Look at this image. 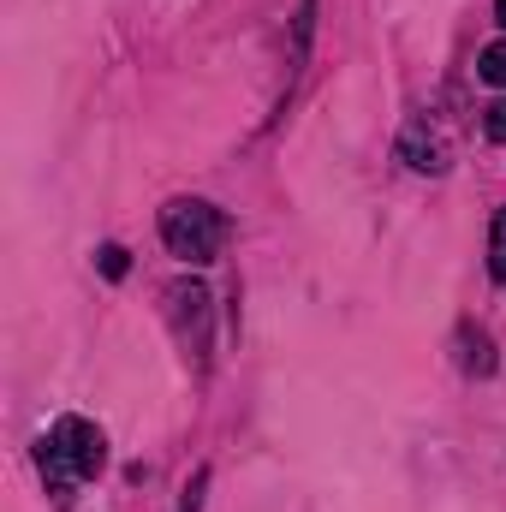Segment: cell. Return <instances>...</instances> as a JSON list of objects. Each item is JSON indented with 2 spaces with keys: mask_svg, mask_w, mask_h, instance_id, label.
Returning a JSON list of instances; mask_svg holds the SVG:
<instances>
[{
  "mask_svg": "<svg viewBox=\"0 0 506 512\" xmlns=\"http://www.w3.org/2000/svg\"><path fill=\"white\" fill-rule=\"evenodd\" d=\"M495 18H501V24H506V0H501V6H495Z\"/></svg>",
  "mask_w": 506,
  "mask_h": 512,
  "instance_id": "cell-11",
  "label": "cell"
},
{
  "mask_svg": "<svg viewBox=\"0 0 506 512\" xmlns=\"http://www.w3.org/2000/svg\"><path fill=\"white\" fill-rule=\"evenodd\" d=\"M477 72H483L489 84H501V90H506V42H489V48L477 54Z\"/></svg>",
  "mask_w": 506,
  "mask_h": 512,
  "instance_id": "cell-7",
  "label": "cell"
},
{
  "mask_svg": "<svg viewBox=\"0 0 506 512\" xmlns=\"http://www.w3.org/2000/svg\"><path fill=\"white\" fill-rule=\"evenodd\" d=\"M36 465H42V477H48V495L66 501L78 483H90V477L108 465V441H102L96 423H84V417H60V423L42 435Z\"/></svg>",
  "mask_w": 506,
  "mask_h": 512,
  "instance_id": "cell-1",
  "label": "cell"
},
{
  "mask_svg": "<svg viewBox=\"0 0 506 512\" xmlns=\"http://www.w3.org/2000/svg\"><path fill=\"white\" fill-rule=\"evenodd\" d=\"M167 304H173V316H179L185 346L203 358V352H209V334H203V322H209V292H203L197 280H179V286H167Z\"/></svg>",
  "mask_w": 506,
  "mask_h": 512,
  "instance_id": "cell-3",
  "label": "cell"
},
{
  "mask_svg": "<svg viewBox=\"0 0 506 512\" xmlns=\"http://www.w3.org/2000/svg\"><path fill=\"white\" fill-rule=\"evenodd\" d=\"M459 364L471 376H495V346H489L483 328H459Z\"/></svg>",
  "mask_w": 506,
  "mask_h": 512,
  "instance_id": "cell-5",
  "label": "cell"
},
{
  "mask_svg": "<svg viewBox=\"0 0 506 512\" xmlns=\"http://www.w3.org/2000/svg\"><path fill=\"white\" fill-rule=\"evenodd\" d=\"M96 262H102V274H108V280H120V274H126V251H120V245H102Z\"/></svg>",
  "mask_w": 506,
  "mask_h": 512,
  "instance_id": "cell-9",
  "label": "cell"
},
{
  "mask_svg": "<svg viewBox=\"0 0 506 512\" xmlns=\"http://www.w3.org/2000/svg\"><path fill=\"white\" fill-rule=\"evenodd\" d=\"M489 274L506 286V209H495V227H489Z\"/></svg>",
  "mask_w": 506,
  "mask_h": 512,
  "instance_id": "cell-6",
  "label": "cell"
},
{
  "mask_svg": "<svg viewBox=\"0 0 506 512\" xmlns=\"http://www.w3.org/2000/svg\"><path fill=\"white\" fill-rule=\"evenodd\" d=\"M483 131H489L495 143H506V102H489V108H483Z\"/></svg>",
  "mask_w": 506,
  "mask_h": 512,
  "instance_id": "cell-8",
  "label": "cell"
},
{
  "mask_svg": "<svg viewBox=\"0 0 506 512\" xmlns=\"http://www.w3.org/2000/svg\"><path fill=\"white\" fill-rule=\"evenodd\" d=\"M203 483H209V471H197V477H191V489H185L179 512H197V507H203Z\"/></svg>",
  "mask_w": 506,
  "mask_h": 512,
  "instance_id": "cell-10",
  "label": "cell"
},
{
  "mask_svg": "<svg viewBox=\"0 0 506 512\" xmlns=\"http://www.w3.org/2000/svg\"><path fill=\"white\" fill-rule=\"evenodd\" d=\"M405 161H411L417 173H441V167H447V149H441V137H435V131H423V120L405 131Z\"/></svg>",
  "mask_w": 506,
  "mask_h": 512,
  "instance_id": "cell-4",
  "label": "cell"
},
{
  "mask_svg": "<svg viewBox=\"0 0 506 512\" xmlns=\"http://www.w3.org/2000/svg\"><path fill=\"white\" fill-rule=\"evenodd\" d=\"M161 245L179 256V262L203 268V262H215L221 245H227V215L215 203H203V197H173L161 209Z\"/></svg>",
  "mask_w": 506,
  "mask_h": 512,
  "instance_id": "cell-2",
  "label": "cell"
}]
</instances>
